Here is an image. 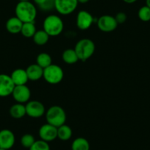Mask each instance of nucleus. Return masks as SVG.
<instances>
[{"mask_svg":"<svg viewBox=\"0 0 150 150\" xmlns=\"http://www.w3.org/2000/svg\"><path fill=\"white\" fill-rule=\"evenodd\" d=\"M15 13L16 16L23 23L35 22L37 9L30 1H20L16 6Z\"/></svg>","mask_w":150,"mask_h":150,"instance_id":"obj_1","label":"nucleus"},{"mask_svg":"<svg viewBox=\"0 0 150 150\" xmlns=\"http://www.w3.org/2000/svg\"><path fill=\"white\" fill-rule=\"evenodd\" d=\"M64 24L62 18L57 15H50L44 19L43 30L50 36L55 37L61 34Z\"/></svg>","mask_w":150,"mask_h":150,"instance_id":"obj_2","label":"nucleus"},{"mask_svg":"<svg viewBox=\"0 0 150 150\" xmlns=\"http://www.w3.org/2000/svg\"><path fill=\"white\" fill-rule=\"evenodd\" d=\"M46 119L47 123L57 128L64 125L66 122V112L61 107L54 105L50 107L46 112Z\"/></svg>","mask_w":150,"mask_h":150,"instance_id":"obj_3","label":"nucleus"},{"mask_svg":"<svg viewBox=\"0 0 150 150\" xmlns=\"http://www.w3.org/2000/svg\"><path fill=\"white\" fill-rule=\"evenodd\" d=\"M74 50L78 56L79 60L86 61L90 58L95 52V44L88 38L80 40L75 45Z\"/></svg>","mask_w":150,"mask_h":150,"instance_id":"obj_4","label":"nucleus"},{"mask_svg":"<svg viewBox=\"0 0 150 150\" xmlns=\"http://www.w3.org/2000/svg\"><path fill=\"white\" fill-rule=\"evenodd\" d=\"M64 77V72L60 66L52 64L44 69L43 77L46 82L52 85L60 83Z\"/></svg>","mask_w":150,"mask_h":150,"instance_id":"obj_5","label":"nucleus"},{"mask_svg":"<svg viewBox=\"0 0 150 150\" xmlns=\"http://www.w3.org/2000/svg\"><path fill=\"white\" fill-rule=\"evenodd\" d=\"M78 4L77 0H54V8L57 13L66 16L77 9Z\"/></svg>","mask_w":150,"mask_h":150,"instance_id":"obj_6","label":"nucleus"},{"mask_svg":"<svg viewBox=\"0 0 150 150\" xmlns=\"http://www.w3.org/2000/svg\"><path fill=\"white\" fill-rule=\"evenodd\" d=\"M25 108L27 116L34 119L41 118L46 112L45 107L39 101H29L25 105Z\"/></svg>","mask_w":150,"mask_h":150,"instance_id":"obj_7","label":"nucleus"},{"mask_svg":"<svg viewBox=\"0 0 150 150\" xmlns=\"http://www.w3.org/2000/svg\"><path fill=\"white\" fill-rule=\"evenodd\" d=\"M15 86L10 75L0 74V97L12 95Z\"/></svg>","mask_w":150,"mask_h":150,"instance_id":"obj_8","label":"nucleus"},{"mask_svg":"<svg viewBox=\"0 0 150 150\" xmlns=\"http://www.w3.org/2000/svg\"><path fill=\"white\" fill-rule=\"evenodd\" d=\"M12 96L17 103L24 104L30 101L31 92L26 85L16 86L12 93Z\"/></svg>","mask_w":150,"mask_h":150,"instance_id":"obj_9","label":"nucleus"},{"mask_svg":"<svg viewBox=\"0 0 150 150\" xmlns=\"http://www.w3.org/2000/svg\"><path fill=\"white\" fill-rule=\"evenodd\" d=\"M98 28L105 33H110L117 28L118 24L114 16L110 15L102 16L97 21Z\"/></svg>","mask_w":150,"mask_h":150,"instance_id":"obj_10","label":"nucleus"},{"mask_svg":"<svg viewBox=\"0 0 150 150\" xmlns=\"http://www.w3.org/2000/svg\"><path fill=\"white\" fill-rule=\"evenodd\" d=\"M38 134L41 140L49 143L57 138V128L47 123L40 127Z\"/></svg>","mask_w":150,"mask_h":150,"instance_id":"obj_11","label":"nucleus"},{"mask_svg":"<svg viewBox=\"0 0 150 150\" xmlns=\"http://www.w3.org/2000/svg\"><path fill=\"white\" fill-rule=\"evenodd\" d=\"M15 135L11 130L4 129L0 131V148L9 150L15 144Z\"/></svg>","mask_w":150,"mask_h":150,"instance_id":"obj_12","label":"nucleus"},{"mask_svg":"<svg viewBox=\"0 0 150 150\" xmlns=\"http://www.w3.org/2000/svg\"><path fill=\"white\" fill-rule=\"evenodd\" d=\"M93 22V18L91 14L86 11H81L77 13V26L80 30H86L90 28Z\"/></svg>","mask_w":150,"mask_h":150,"instance_id":"obj_13","label":"nucleus"},{"mask_svg":"<svg viewBox=\"0 0 150 150\" xmlns=\"http://www.w3.org/2000/svg\"><path fill=\"white\" fill-rule=\"evenodd\" d=\"M27 77H28L29 80L32 81H37L43 77L44 75V69L40 66L35 63V64H31L26 69Z\"/></svg>","mask_w":150,"mask_h":150,"instance_id":"obj_14","label":"nucleus"},{"mask_svg":"<svg viewBox=\"0 0 150 150\" xmlns=\"http://www.w3.org/2000/svg\"><path fill=\"white\" fill-rule=\"evenodd\" d=\"M12 79L13 82L15 84V86H23L26 85L28 82L29 79L27 77L26 69H16L11 73L10 75Z\"/></svg>","mask_w":150,"mask_h":150,"instance_id":"obj_15","label":"nucleus"},{"mask_svg":"<svg viewBox=\"0 0 150 150\" xmlns=\"http://www.w3.org/2000/svg\"><path fill=\"white\" fill-rule=\"evenodd\" d=\"M23 22L16 16L11 17L7 21L6 29L11 34H17L21 33Z\"/></svg>","mask_w":150,"mask_h":150,"instance_id":"obj_16","label":"nucleus"},{"mask_svg":"<svg viewBox=\"0 0 150 150\" xmlns=\"http://www.w3.org/2000/svg\"><path fill=\"white\" fill-rule=\"evenodd\" d=\"M10 115L12 118L16 119H19L27 115L25 105L21 103H16L10 108Z\"/></svg>","mask_w":150,"mask_h":150,"instance_id":"obj_17","label":"nucleus"},{"mask_svg":"<svg viewBox=\"0 0 150 150\" xmlns=\"http://www.w3.org/2000/svg\"><path fill=\"white\" fill-rule=\"evenodd\" d=\"M62 59L67 64H74L79 60L78 56L75 52L74 49H68L63 52Z\"/></svg>","mask_w":150,"mask_h":150,"instance_id":"obj_18","label":"nucleus"},{"mask_svg":"<svg viewBox=\"0 0 150 150\" xmlns=\"http://www.w3.org/2000/svg\"><path fill=\"white\" fill-rule=\"evenodd\" d=\"M71 150H90L88 141L82 137L77 138L72 142Z\"/></svg>","mask_w":150,"mask_h":150,"instance_id":"obj_19","label":"nucleus"},{"mask_svg":"<svg viewBox=\"0 0 150 150\" xmlns=\"http://www.w3.org/2000/svg\"><path fill=\"white\" fill-rule=\"evenodd\" d=\"M50 37V36L44 30H41L36 31L34 36L33 37V39L35 44L38 46H43L45 45L48 42Z\"/></svg>","mask_w":150,"mask_h":150,"instance_id":"obj_20","label":"nucleus"},{"mask_svg":"<svg viewBox=\"0 0 150 150\" xmlns=\"http://www.w3.org/2000/svg\"><path fill=\"white\" fill-rule=\"evenodd\" d=\"M72 136L71 128L66 125H63L57 127V138L63 141L70 139Z\"/></svg>","mask_w":150,"mask_h":150,"instance_id":"obj_21","label":"nucleus"},{"mask_svg":"<svg viewBox=\"0 0 150 150\" xmlns=\"http://www.w3.org/2000/svg\"><path fill=\"white\" fill-rule=\"evenodd\" d=\"M36 63L44 69L52 64V59L48 53H40L36 58Z\"/></svg>","mask_w":150,"mask_h":150,"instance_id":"obj_22","label":"nucleus"},{"mask_svg":"<svg viewBox=\"0 0 150 150\" xmlns=\"http://www.w3.org/2000/svg\"><path fill=\"white\" fill-rule=\"evenodd\" d=\"M36 27L35 22L23 23L21 33L23 36L26 38H33L36 33Z\"/></svg>","mask_w":150,"mask_h":150,"instance_id":"obj_23","label":"nucleus"},{"mask_svg":"<svg viewBox=\"0 0 150 150\" xmlns=\"http://www.w3.org/2000/svg\"><path fill=\"white\" fill-rule=\"evenodd\" d=\"M138 16L142 21L146 22L150 21V8L145 5L138 10Z\"/></svg>","mask_w":150,"mask_h":150,"instance_id":"obj_24","label":"nucleus"},{"mask_svg":"<svg viewBox=\"0 0 150 150\" xmlns=\"http://www.w3.org/2000/svg\"><path fill=\"white\" fill-rule=\"evenodd\" d=\"M35 141L36 140L35 139V137L33 135L28 133L24 134L21 138V144L24 148L30 149Z\"/></svg>","mask_w":150,"mask_h":150,"instance_id":"obj_25","label":"nucleus"},{"mask_svg":"<svg viewBox=\"0 0 150 150\" xmlns=\"http://www.w3.org/2000/svg\"><path fill=\"white\" fill-rule=\"evenodd\" d=\"M29 150H50V146L48 142L41 139L35 141Z\"/></svg>","mask_w":150,"mask_h":150,"instance_id":"obj_26","label":"nucleus"},{"mask_svg":"<svg viewBox=\"0 0 150 150\" xmlns=\"http://www.w3.org/2000/svg\"><path fill=\"white\" fill-rule=\"evenodd\" d=\"M40 10L44 12H49L52 10L55 9L54 8V0H47L43 5L38 6Z\"/></svg>","mask_w":150,"mask_h":150,"instance_id":"obj_27","label":"nucleus"},{"mask_svg":"<svg viewBox=\"0 0 150 150\" xmlns=\"http://www.w3.org/2000/svg\"><path fill=\"white\" fill-rule=\"evenodd\" d=\"M114 18H115V19H116L117 24H124V23L127 21V15L125 13L119 12V13H118L116 16H115Z\"/></svg>","mask_w":150,"mask_h":150,"instance_id":"obj_28","label":"nucleus"},{"mask_svg":"<svg viewBox=\"0 0 150 150\" xmlns=\"http://www.w3.org/2000/svg\"><path fill=\"white\" fill-rule=\"evenodd\" d=\"M33 1H34L35 5H37L38 6H40V5H43L47 0H33Z\"/></svg>","mask_w":150,"mask_h":150,"instance_id":"obj_29","label":"nucleus"},{"mask_svg":"<svg viewBox=\"0 0 150 150\" xmlns=\"http://www.w3.org/2000/svg\"><path fill=\"white\" fill-rule=\"evenodd\" d=\"M124 2L125 3H127V4H132V3H135L136 2L137 0H123Z\"/></svg>","mask_w":150,"mask_h":150,"instance_id":"obj_30","label":"nucleus"},{"mask_svg":"<svg viewBox=\"0 0 150 150\" xmlns=\"http://www.w3.org/2000/svg\"><path fill=\"white\" fill-rule=\"evenodd\" d=\"M89 0H77V2L78 3H81V4H86L87 2H88Z\"/></svg>","mask_w":150,"mask_h":150,"instance_id":"obj_31","label":"nucleus"},{"mask_svg":"<svg viewBox=\"0 0 150 150\" xmlns=\"http://www.w3.org/2000/svg\"><path fill=\"white\" fill-rule=\"evenodd\" d=\"M146 5L150 8V0H146Z\"/></svg>","mask_w":150,"mask_h":150,"instance_id":"obj_32","label":"nucleus"},{"mask_svg":"<svg viewBox=\"0 0 150 150\" xmlns=\"http://www.w3.org/2000/svg\"><path fill=\"white\" fill-rule=\"evenodd\" d=\"M0 150H8V149H2V148H0Z\"/></svg>","mask_w":150,"mask_h":150,"instance_id":"obj_33","label":"nucleus"},{"mask_svg":"<svg viewBox=\"0 0 150 150\" xmlns=\"http://www.w3.org/2000/svg\"><path fill=\"white\" fill-rule=\"evenodd\" d=\"M20 1H30V0H20Z\"/></svg>","mask_w":150,"mask_h":150,"instance_id":"obj_34","label":"nucleus"}]
</instances>
